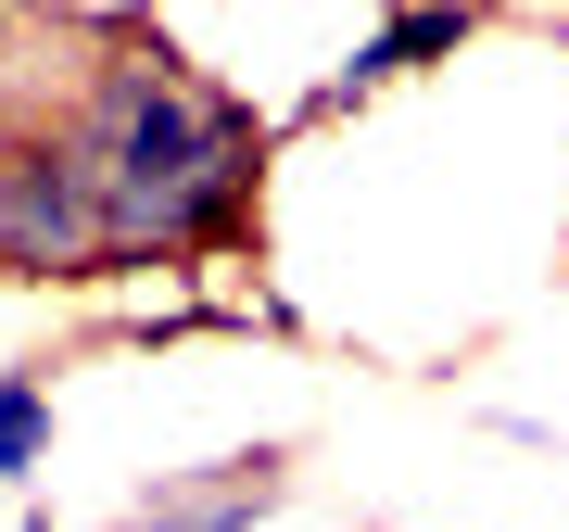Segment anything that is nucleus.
Here are the masks:
<instances>
[{"label": "nucleus", "instance_id": "obj_2", "mask_svg": "<svg viewBox=\"0 0 569 532\" xmlns=\"http://www.w3.org/2000/svg\"><path fill=\"white\" fill-rule=\"evenodd\" d=\"M0 266H26V279H102L114 266L102 190H89V165H77L63 127L0 152Z\"/></svg>", "mask_w": 569, "mask_h": 532}, {"label": "nucleus", "instance_id": "obj_6", "mask_svg": "<svg viewBox=\"0 0 569 532\" xmlns=\"http://www.w3.org/2000/svg\"><path fill=\"white\" fill-rule=\"evenodd\" d=\"M0 63H13V0H0Z\"/></svg>", "mask_w": 569, "mask_h": 532}, {"label": "nucleus", "instance_id": "obj_4", "mask_svg": "<svg viewBox=\"0 0 569 532\" xmlns=\"http://www.w3.org/2000/svg\"><path fill=\"white\" fill-rule=\"evenodd\" d=\"M266 508H279V456H216L203 482H164V494H140V508H127L114 532H253Z\"/></svg>", "mask_w": 569, "mask_h": 532}, {"label": "nucleus", "instance_id": "obj_5", "mask_svg": "<svg viewBox=\"0 0 569 532\" xmlns=\"http://www.w3.org/2000/svg\"><path fill=\"white\" fill-rule=\"evenodd\" d=\"M51 470V381L39 368H0V482H39Z\"/></svg>", "mask_w": 569, "mask_h": 532}, {"label": "nucleus", "instance_id": "obj_3", "mask_svg": "<svg viewBox=\"0 0 569 532\" xmlns=\"http://www.w3.org/2000/svg\"><path fill=\"white\" fill-rule=\"evenodd\" d=\"M468 26H481V0H406L392 26H367V39L329 63V89H317V115H355L367 89H392V77H418V63H443Z\"/></svg>", "mask_w": 569, "mask_h": 532}, {"label": "nucleus", "instance_id": "obj_1", "mask_svg": "<svg viewBox=\"0 0 569 532\" xmlns=\"http://www.w3.org/2000/svg\"><path fill=\"white\" fill-rule=\"evenodd\" d=\"M63 140H77L89 190H102L114 266H140V254H203V242L241 228L266 127L228 102V89H203L164 39H127V51L89 63Z\"/></svg>", "mask_w": 569, "mask_h": 532}]
</instances>
